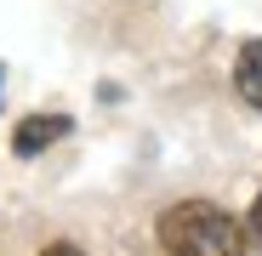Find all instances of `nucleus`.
<instances>
[{
    "instance_id": "nucleus-1",
    "label": "nucleus",
    "mask_w": 262,
    "mask_h": 256,
    "mask_svg": "<svg viewBox=\"0 0 262 256\" xmlns=\"http://www.w3.org/2000/svg\"><path fill=\"white\" fill-rule=\"evenodd\" d=\"M160 245L165 250H239L245 245V228L228 222L216 205H177L160 217Z\"/></svg>"
},
{
    "instance_id": "nucleus-3",
    "label": "nucleus",
    "mask_w": 262,
    "mask_h": 256,
    "mask_svg": "<svg viewBox=\"0 0 262 256\" xmlns=\"http://www.w3.org/2000/svg\"><path fill=\"white\" fill-rule=\"evenodd\" d=\"M234 85H239V97H245L251 108H262V40H251V46L239 52V63H234Z\"/></svg>"
},
{
    "instance_id": "nucleus-2",
    "label": "nucleus",
    "mask_w": 262,
    "mask_h": 256,
    "mask_svg": "<svg viewBox=\"0 0 262 256\" xmlns=\"http://www.w3.org/2000/svg\"><path fill=\"white\" fill-rule=\"evenodd\" d=\"M57 137H69V120H63V114H34V120H23V125H17L12 148L29 159V154H40V148H52Z\"/></svg>"
},
{
    "instance_id": "nucleus-4",
    "label": "nucleus",
    "mask_w": 262,
    "mask_h": 256,
    "mask_svg": "<svg viewBox=\"0 0 262 256\" xmlns=\"http://www.w3.org/2000/svg\"><path fill=\"white\" fill-rule=\"evenodd\" d=\"M251 234L262 239V194H256V205H251Z\"/></svg>"
}]
</instances>
